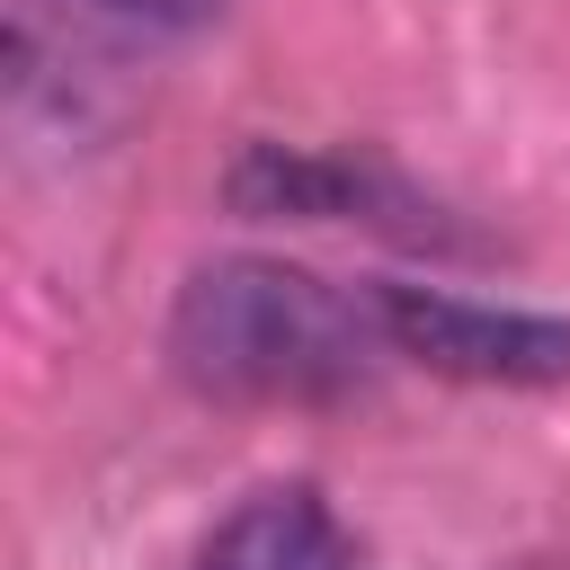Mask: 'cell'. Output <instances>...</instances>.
<instances>
[{
  "mask_svg": "<svg viewBox=\"0 0 570 570\" xmlns=\"http://www.w3.org/2000/svg\"><path fill=\"white\" fill-rule=\"evenodd\" d=\"M374 321L410 365L454 383H570V321L552 312H490L436 285H383Z\"/></svg>",
  "mask_w": 570,
  "mask_h": 570,
  "instance_id": "7a4b0ae2",
  "label": "cell"
},
{
  "mask_svg": "<svg viewBox=\"0 0 570 570\" xmlns=\"http://www.w3.org/2000/svg\"><path fill=\"white\" fill-rule=\"evenodd\" d=\"M196 570H356V543H347V525L330 517L321 490L276 481V490L240 499V508L205 534Z\"/></svg>",
  "mask_w": 570,
  "mask_h": 570,
  "instance_id": "3957f363",
  "label": "cell"
},
{
  "mask_svg": "<svg viewBox=\"0 0 570 570\" xmlns=\"http://www.w3.org/2000/svg\"><path fill=\"white\" fill-rule=\"evenodd\" d=\"M374 338V303L276 258H214L169 312V365L205 401H338L365 383Z\"/></svg>",
  "mask_w": 570,
  "mask_h": 570,
  "instance_id": "6da1fadb",
  "label": "cell"
},
{
  "mask_svg": "<svg viewBox=\"0 0 570 570\" xmlns=\"http://www.w3.org/2000/svg\"><path fill=\"white\" fill-rule=\"evenodd\" d=\"M80 9L125 18V27H205V18H223L232 0H80Z\"/></svg>",
  "mask_w": 570,
  "mask_h": 570,
  "instance_id": "277c9868",
  "label": "cell"
}]
</instances>
